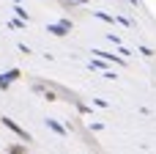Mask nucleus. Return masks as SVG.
<instances>
[{
	"label": "nucleus",
	"instance_id": "nucleus-1",
	"mask_svg": "<svg viewBox=\"0 0 156 154\" xmlns=\"http://www.w3.org/2000/svg\"><path fill=\"white\" fill-rule=\"evenodd\" d=\"M71 28V22H58V25H49L47 30L49 33H55V36H66V30Z\"/></svg>",
	"mask_w": 156,
	"mask_h": 154
},
{
	"label": "nucleus",
	"instance_id": "nucleus-2",
	"mask_svg": "<svg viewBox=\"0 0 156 154\" xmlns=\"http://www.w3.org/2000/svg\"><path fill=\"white\" fill-rule=\"evenodd\" d=\"M19 77V72L16 69H11V72H5V74H0V88H5V85H11L14 80Z\"/></svg>",
	"mask_w": 156,
	"mask_h": 154
},
{
	"label": "nucleus",
	"instance_id": "nucleus-3",
	"mask_svg": "<svg viewBox=\"0 0 156 154\" xmlns=\"http://www.w3.org/2000/svg\"><path fill=\"white\" fill-rule=\"evenodd\" d=\"M3 124H5V127H8V130H14V132H16V135H25V132H22V130H19V127H16V124H14V121H11V118H3Z\"/></svg>",
	"mask_w": 156,
	"mask_h": 154
},
{
	"label": "nucleus",
	"instance_id": "nucleus-4",
	"mask_svg": "<svg viewBox=\"0 0 156 154\" xmlns=\"http://www.w3.org/2000/svg\"><path fill=\"white\" fill-rule=\"evenodd\" d=\"M132 3H137V0H132Z\"/></svg>",
	"mask_w": 156,
	"mask_h": 154
}]
</instances>
